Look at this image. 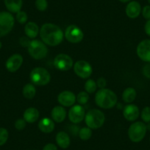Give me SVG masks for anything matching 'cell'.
Wrapping results in <instances>:
<instances>
[{"label": "cell", "mask_w": 150, "mask_h": 150, "mask_svg": "<svg viewBox=\"0 0 150 150\" xmlns=\"http://www.w3.org/2000/svg\"><path fill=\"white\" fill-rule=\"evenodd\" d=\"M40 37L43 42L50 47H56L63 41L64 34L60 27L52 23L44 24L40 29Z\"/></svg>", "instance_id": "cell-1"}, {"label": "cell", "mask_w": 150, "mask_h": 150, "mask_svg": "<svg viewBox=\"0 0 150 150\" xmlns=\"http://www.w3.org/2000/svg\"><path fill=\"white\" fill-rule=\"evenodd\" d=\"M96 104L101 108L110 109L117 104V96L112 91L108 88H102L95 95Z\"/></svg>", "instance_id": "cell-2"}, {"label": "cell", "mask_w": 150, "mask_h": 150, "mask_svg": "<svg viewBox=\"0 0 150 150\" xmlns=\"http://www.w3.org/2000/svg\"><path fill=\"white\" fill-rule=\"evenodd\" d=\"M85 121L88 127L91 129H96L104 125L105 116L102 111L98 109H92L88 111L86 114Z\"/></svg>", "instance_id": "cell-3"}, {"label": "cell", "mask_w": 150, "mask_h": 150, "mask_svg": "<svg viewBox=\"0 0 150 150\" xmlns=\"http://www.w3.org/2000/svg\"><path fill=\"white\" fill-rule=\"evenodd\" d=\"M32 83L35 86H44L51 80V76L48 71L42 67H36L32 70L30 75Z\"/></svg>", "instance_id": "cell-4"}, {"label": "cell", "mask_w": 150, "mask_h": 150, "mask_svg": "<svg viewBox=\"0 0 150 150\" xmlns=\"http://www.w3.org/2000/svg\"><path fill=\"white\" fill-rule=\"evenodd\" d=\"M27 48L30 55L35 60L44 59L48 53L46 44L39 40H32Z\"/></svg>", "instance_id": "cell-5"}, {"label": "cell", "mask_w": 150, "mask_h": 150, "mask_svg": "<svg viewBox=\"0 0 150 150\" xmlns=\"http://www.w3.org/2000/svg\"><path fill=\"white\" fill-rule=\"evenodd\" d=\"M146 131V126L144 122H134L129 126L128 129V136L131 141L138 143L144 139Z\"/></svg>", "instance_id": "cell-6"}, {"label": "cell", "mask_w": 150, "mask_h": 150, "mask_svg": "<svg viewBox=\"0 0 150 150\" xmlns=\"http://www.w3.org/2000/svg\"><path fill=\"white\" fill-rule=\"evenodd\" d=\"M15 19L10 12H0V38L6 35L12 30Z\"/></svg>", "instance_id": "cell-7"}, {"label": "cell", "mask_w": 150, "mask_h": 150, "mask_svg": "<svg viewBox=\"0 0 150 150\" xmlns=\"http://www.w3.org/2000/svg\"><path fill=\"white\" fill-rule=\"evenodd\" d=\"M64 36L69 42L71 44H77L83 41L84 34L80 27L71 24L66 29Z\"/></svg>", "instance_id": "cell-8"}, {"label": "cell", "mask_w": 150, "mask_h": 150, "mask_svg": "<svg viewBox=\"0 0 150 150\" xmlns=\"http://www.w3.org/2000/svg\"><path fill=\"white\" fill-rule=\"evenodd\" d=\"M74 71L80 78L87 79L92 74L93 69L88 62L86 60H78L74 65Z\"/></svg>", "instance_id": "cell-9"}, {"label": "cell", "mask_w": 150, "mask_h": 150, "mask_svg": "<svg viewBox=\"0 0 150 150\" xmlns=\"http://www.w3.org/2000/svg\"><path fill=\"white\" fill-rule=\"evenodd\" d=\"M54 66L57 70L61 71H69L73 67L74 62L71 57L66 54H59L54 57Z\"/></svg>", "instance_id": "cell-10"}, {"label": "cell", "mask_w": 150, "mask_h": 150, "mask_svg": "<svg viewBox=\"0 0 150 150\" xmlns=\"http://www.w3.org/2000/svg\"><path fill=\"white\" fill-rule=\"evenodd\" d=\"M86 116V110L83 105H74L69 111V119L74 124H79Z\"/></svg>", "instance_id": "cell-11"}, {"label": "cell", "mask_w": 150, "mask_h": 150, "mask_svg": "<svg viewBox=\"0 0 150 150\" xmlns=\"http://www.w3.org/2000/svg\"><path fill=\"white\" fill-rule=\"evenodd\" d=\"M137 54L144 62H150V40L145 39L138 44L137 47Z\"/></svg>", "instance_id": "cell-12"}, {"label": "cell", "mask_w": 150, "mask_h": 150, "mask_svg": "<svg viewBox=\"0 0 150 150\" xmlns=\"http://www.w3.org/2000/svg\"><path fill=\"white\" fill-rule=\"evenodd\" d=\"M57 101L63 107H72L77 101V97L73 92L70 91H64L59 93Z\"/></svg>", "instance_id": "cell-13"}, {"label": "cell", "mask_w": 150, "mask_h": 150, "mask_svg": "<svg viewBox=\"0 0 150 150\" xmlns=\"http://www.w3.org/2000/svg\"><path fill=\"white\" fill-rule=\"evenodd\" d=\"M23 63V57L19 54H14L8 59L5 67L10 72H16L20 69Z\"/></svg>", "instance_id": "cell-14"}, {"label": "cell", "mask_w": 150, "mask_h": 150, "mask_svg": "<svg viewBox=\"0 0 150 150\" xmlns=\"http://www.w3.org/2000/svg\"><path fill=\"white\" fill-rule=\"evenodd\" d=\"M140 115L139 108L133 104H128L124 108L123 116L126 120L129 122H134L136 120Z\"/></svg>", "instance_id": "cell-15"}, {"label": "cell", "mask_w": 150, "mask_h": 150, "mask_svg": "<svg viewBox=\"0 0 150 150\" xmlns=\"http://www.w3.org/2000/svg\"><path fill=\"white\" fill-rule=\"evenodd\" d=\"M141 11L142 9H141V6L139 2H136V1H132L127 5L125 12H126V15L129 18H136L139 16Z\"/></svg>", "instance_id": "cell-16"}, {"label": "cell", "mask_w": 150, "mask_h": 150, "mask_svg": "<svg viewBox=\"0 0 150 150\" xmlns=\"http://www.w3.org/2000/svg\"><path fill=\"white\" fill-rule=\"evenodd\" d=\"M52 119L57 123H61L66 117V109L63 106H55L51 111Z\"/></svg>", "instance_id": "cell-17"}, {"label": "cell", "mask_w": 150, "mask_h": 150, "mask_svg": "<svg viewBox=\"0 0 150 150\" xmlns=\"http://www.w3.org/2000/svg\"><path fill=\"white\" fill-rule=\"evenodd\" d=\"M23 116L27 123L33 124L38 120L40 113L38 110L36 109L35 108H29L25 110Z\"/></svg>", "instance_id": "cell-18"}, {"label": "cell", "mask_w": 150, "mask_h": 150, "mask_svg": "<svg viewBox=\"0 0 150 150\" xmlns=\"http://www.w3.org/2000/svg\"><path fill=\"white\" fill-rule=\"evenodd\" d=\"M38 128L44 133H50L54 129V122L50 118H43L38 122Z\"/></svg>", "instance_id": "cell-19"}, {"label": "cell", "mask_w": 150, "mask_h": 150, "mask_svg": "<svg viewBox=\"0 0 150 150\" xmlns=\"http://www.w3.org/2000/svg\"><path fill=\"white\" fill-rule=\"evenodd\" d=\"M40 29L36 23L33 22V21H30L26 24L25 27H24V33H25L27 37L29 38H35L38 36V35L39 34Z\"/></svg>", "instance_id": "cell-20"}, {"label": "cell", "mask_w": 150, "mask_h": 150, "mask_svg": "<svg viewBox=\"0 0 150 150\" xmlns=\"http://www.w3.org/2000/svg\"><path fill=\"white\" fill-rule=\"evenodd\" d=\"M55 141L57 145L62 149H67L71 143L70 137L66 132L60 131L56 135Z\"/></svg>", "instance_id": "cell-21"}, {"label": "cell", "mask_w": 150, "mask_h": 150, "mask_svg": "<svg viewBox=\"0 0 150 150\" xmlns=\"http://www.w3.org/2000/svg\"><path fill=\"white\" fill-rule=\"evenodd\" d=\"M5 5L10 13H17L21 11L22 7V0H4Z\"/></svg>", "instance_id": "cell-22"}, {"label": "cell", "mask_w": 150, "mask_h": 150, "mask_svg": "<svg viewBox=\"0 0 150 150\" xmlns=\"http://www.w3.org/2000/svg\"><path fill=\"white\" fill-rule=\"evenodd\" d=\"M137 92L133 88H127L122 93V99L127 104H131L135 99Z\"/></svg>", "instance_id": "cell-23"}, {"label": "cell", "mask_w": 150, "mask_h": 150, "mask_svg": "<svg viewBox=\"0 0 150 150\" xmlns=\"http://www.w3.org/2000/svg\"><path fill=\"white\" fill-rule=\"evenodd\" d=\"M23 96L27 99H32L35 97L36 94V88L34 86V85L31 83L26 84L24 86L22 90Z\"/></svg>", "instance_id": "cell-24"}, {"label": "cell", "mask_w": 150, "mask_h": 150, "mask_svg": "<svg viewBox=\"0 0 150 150\" xmlns=\"http://www.w3.org/2000/svg\"><path fill=\"white\" fill-rule=\"evenodd\" d=\"M92 136V129L91 128L83 127L79 132V137L83 141H88L90 139Z\"/></svg>", "instance_id": "cell-25"}, {"label": "cell", "mask_w": 150, "mask_h": 150, "mask_svg": "<svg viewBox=\"0 0 150 150\" xmlns=\"http://www.w3.org/2000/svg\"><path fill=\"white\" fill-rule=\"evenodd\" d=\"M97 89V85L96 82H95L93 80H88L85 83V90L88 93H93Z\"/></svg>", "instance_id": "cell-26"}, {"label": "cell", "mask_w": 150, "mask_h": 150, "mask_svg": "<svg viewBox=\"0 0 150 150\" xmlns=\"http://www.w3.org/2000/svg\"><path fill=\"white\" fill-rule=\"evenodd\" d=\"M77 101L80 105H84L88 102L89 95L86 91H81L77 94Z\"/></svg>", "instance_id": "cell-27"}, {"label": "cell", "mask_w": 150, "mask_h": 150, "mask_svg": "<svg viewBox=\"0 0 150 150\" xmlns=\"http://www.w3.org/2000/svg\"><path fill=\"white\" fill-rule=\"evenodd\" d=\"M141 117L146 123L150 122V107H145L141 112Z\"/></svg>", "instance_id": "cell-28"}, {"label": "cell", "mask_w": 150, "mask_h": 150, "mask_svg": "<svg viewBox=\"0 0 150 150\" xmlns=\"http://www.w3.org/2000/svg\"><path fill=\"white\" fill-rule=\"evenodd\" d=\"M8 131L5 128L0 127V146H2L7 142L8 139Z\"/></svg>", "instance_id": "cell-29"}, {"label": "cell", "mask_w": 150, "mask_h": 150, "mask_svg": "<svg viewBox=\"0 0 150 150\" xmlns=\"http://www.w3.org/2000/svg\"><path fill=\"white\" fill-rule=\"evenodd\" d=\"M16 21H18L19 24H24L27 21L28 16H27V13L24 12V11H20L16 13Z\"/></svg>", "instance_id": "cell-30"}, {"label": "cell", "mask_w": 150, "mask_h": 150, "mask_svg": "<svg viewBox=\"0 0 150 150\" xmlns=\"http://www.w3.org/2000/svg\"><path fill=\"white\" fill-rule=\"evenodd\" d=\"M35 7L38 11H45L48 8V2L47 0H36Z\"/></svg>", "instance_id": "cell-31"}, {"label": "cell", "mask_w": 150, "mask_h": 150, "mask_svg": "<svg viewBox=\"0 0 150 150\" xmlns=\"http://www.w3.org/2000/svg\"><path fill=\"white\" fill-rule=\"evenodd\" d=\"M15 127L18 130H23L27 126V122L24 119H17L15 122Z\"/></svg>", "instance_id": "cell-32"}, {"label": "cell", "mask_w": 150, "mask_h": 150, "mask_svg": "<svg viewBox=\"0 0 150 150\" xmlns=\"http://www.w3.org/2000/svg\"><path fill=\"white\" fill-rule=\"evenodd\" d=\"M141 12H142V15L145 19H146L147 21L150 20V5L144 6Z\"/></svg>", "instance_id": "cell-33"}, {"label": "cell", "mask_w": 150, "mask_h": 150, "mask_svg": "<svg viewBox=\"0 0 150 150\" xmlns=\"http://www.w3.org/2000/svg\"><path fill=\"white\" fill-rule=\"evenodd\" d=\"M96 85H97V88H105V87L107 86L106 80L105 78H103V77H100L96 81Z\"/></svg>", "instance_id": "cell-34"}, {"label": "cell", "mask_w": 150, "mask_h": 150, "mask_svg": "<svg viewBox=\"0 0 150 150\" xmlns=\"http://www.w3.org/2000/svg\"><path fill=\"white\" fill-rule=\"evenodd\" d=\"M30 39H29L28 37H22L20 38L19 40V44L21 47H28L29 45L30 44Z\"/></svg>", "instance_id": "cell-35"}, {"label": "cell", "mask_w": 150, "mask_h": 150, "mask_svg": "<svg viewBox=\"0 0 150 150\" xmlns=\"http://www.w3.org/2000/svg\"><path fill=\"white\" fill-rule=\"evenodd\" d=\"M143 74L147 78L150 79V64H146L143 69Z\"/></svg>", "instance_id": "cell-36"}, {"label": "cell", "mask_w": 150, "mask_h": 150, "mask_svg": "<svg viewBox=\"0 0 150 150\" xmlns=\"http://www.w3.org/2000/svg\"><path fill=\"white\" fill-rule=\"evenodd\" d=\"M43 150H57V148L54 144H47L44 146Z\"/></svg>", "instance_id": "cell-37"}, {"label": "cell", "mask_w": 150, "mask_h": 150, "mask_svg": "<svg viewBox=\"0 0 150 150\" xmlns=\"http://www.w3.org/2000/svg\"><path fill=\"white\" fill-rule=\"evenodd\" d=\"M144 30H145L146 34L150 37V20H148L146 22L145 26H144Z\"/></svg>", "instance_id": "cell-38"}, {"label": "cell", "mask_w": 150, "mask_h": 150, "mask_svg": "<svg viewBox=\"0 0 150 150\" xmlns=\"http://www.w3.org/2000/svg\"><path fill=\"white\" fill-rule=\"evenodd\" d=\"M146 129H148V130L150 131V122L147 123V125H146Z\"/></svg>", "instance_id": "cell-39"}, {"label": "cell", "mask_w": 150, "mask_h": 150, "mask_svg": "<svg viewBox=\"0 0 150 150\" xmlns=\"http://www.w3.org/2000/svg\"><path fill=\"white\" fill-rule=\"evenodd\" d=\"M121 2H123V3H126V2H129V1H131V0H119Z\"/></svg>", "instance_id": "cell-40"}, {"label": "cell", "mask_w": 150, "mask_h": 150, "mask_svg": "<svg viewBox=\"0 0 150 150\" xmlns=\"http://www.w3.org/2000/svg\"><path fill=\"white\" fill-rule=\"evenodd\" d=\"M2 42L0 41V49L2 48Z\"/></svg>", "instance_id": "cell-41"}, {"label": "cell", "mask_w": 150, "mask_h": 150, "mask_svg": "<svg viewBox=\"0 0 150 150\" xmlns=\"http://www.w3.org/2000/svg\"><path fill=\"white\" fill-rule=\"evenodd\" d=\"M147 1H148V2H149V5H150V0H147Z\"/></svg>", "instance_id": "cell-42"}]
</instances>
